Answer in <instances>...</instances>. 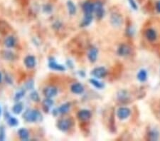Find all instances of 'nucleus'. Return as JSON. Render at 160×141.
Returning a JSON list of instances; mask_svg holds the SVG:
<instances>
[{"instance_id": "c756f323", "label": "nucleus", "mask_w": 160, "mask_h": 141, "mask_svg": "<svg viewBox=\"0 0 160 141\" xmlns=\"http://www.w3.org/2000/svg\"><path fill=\"white\" fill-rule=\"evenodd\" d=\"M24 94H25V90H24V89L20 90V91H18V92L16 93L15 96H14V100L16 101H19L21 98H23V97L24 96Z\"/></svg>"}, {"instance_id": "c9c22d12", "label": "nucleus", "mask_w": 160, "mask_h": 141, "mask_svg": "<svg viewBox=\"0 0 160 141\" xmlns=\"http://www.w3.org/2000/svg\"><path fill=\"white\" fill-rule=\"evenodd\" d=\"M156 10L160 13V0L156 3Z\"/></svg>"}, {"instance_id": "5701e85b", "label": "nucleus", "mask_w": 160, "mask_h": 141, "mask_svg": "<svg viewBox=\"0 0 160 141\" xmlns=\"http://www.w3.org/2000/svg\"><path fill=\"white\" fill-rule=\"evenodd\" d=\"M137 79L140 82H145L147 80V72L145 69H141L137 73Z\"/></svg>"}, {"instance_id": "6e6552de", "label": "nucleus", "mask_w": 160, "mask_h": 141, "mask_svg": "<svg viewBox=\"0 0 160 141\" xmlns=\"http://www.w3.org/2000/svg\"><path fill=\"white\" fill-rule=\"evenodd\" d=\"M82 9L83 11H84L85 15L92 14V12H94V4L90 1L85 2L82 5Z\"/></svg>"}, {"instance_id": "0eeeda50", "label": "nucleus", "mask_w": 160, "mask_h": 141, "mask_svg": "<svg viewBox=\"0 0 160 141\" xmlns=\"http://www.w3.org/2000/svg\"><path fill=\"white\" fill-rule=\"evenodd\" d=\"M131 110L129 109L128 108H120L117 110V115L120 120H125L127 119L129 115H130Z\"/></svg>"}, {"instance_id": "7ed1b4c3", "label": "nucleus", "mask_w": 160, "mask_h": 141, "mask_svg": "<svg viewBox=\"0 0 160 141\" xmlns=\"http://www.w3.org/2000/svg\"><path fill=\"white\" fill-rule=\"evenodd\" d=\"M94 12L96 14V17L98 19H101L105 15V10L103 8V3L98 1L94 3Z\"/></svg>"}, {"instance_id": "4be33fe9", "label": "nucleus", "mask_w": 160, "mask_h": 141, "mask_svg": "<svg viewBox=\"0 0 160 141\" xmlns=\"http://www.w3.org/2000/svg\"><path fill=\"white\" fill-rule=\"evenodd\" d=\"M18 137L22 140H27L29 139V132L26 128H20L18 131Z\"/></svg>"}, {"instance_id": "bb28decb", "label": "nucleus", "mask_w": 160, "mask_h": 141, "mask_svg": "<svg viewBox=\"0 0 160 141\" xmlns=\"http://www.w3.org/2000/svg\"><path fill=\"white\" fill-rule=\"evenodd\" d=\"M23 110V104L22 103H17L12 108V111L14 114H20Z\"/></svg>"}, {"instance_id": "f257e3e1", "label": "nucleus", "mask_w": 160, "mask_h": 141, "mask_svg": "<svg viewBox=\"0 0 160 141\" xmlns=\"http://www.w3.org/2000/svg\"><path fill=\"white\" fill-rule=\"evenodd\" d=\"M23 118L28 122H39L42 121L43 116L38 110L28 109L23 114Z\"/></svg>"}, {"instance_id": "a211bd4d", "label": "nucleus", "mask_w": 160, "mask_h": 141, "mask_svg": "<svg viewBox=\"0 0 160 141\" xmlns=\"http://www.w3.org/2000/svg\"><path fill=\"white\" fill-rule=\"evenodd\" d=\"M92 14H88V15H85L84 18L83 19L82 22H81L80 26L82 27H88V25L90 24V23L92 21Z\"/></svg>"}, {"instance_id": "a878e982", "label": "nucleus", "mask_w": 160, "mask_h": 141, "mask_svg": "<svg viewBox=\"0 0 160 141\" xmlns=\"http://www.w3.org/2000/svg\"><path fill=\"white\" fill-rule=\"evenodd\" d=\"M148 136H149L150 140H157L159 139V133L156 129H153V130L150 131Z\"/></svg>"}, {"instance_id": "ddd939ff", "label": "nucleus", "mask_w": 160, "mask_h": 141, "mask_svg": "<svg viewBox=\"0 0 160 141\" xmlns=\"http://www.w3.org/2000/svg\"><path fill=\"white\" fill-rule=\"evenodd\" d=\"M24 64L28 68H33L36 66V59L33 56H27L24 59Z\"/></svg>"}, {"instance_id": "cd10ccee", "label": "nucleus", "mask_w": 160, "mask_h": 141, "mask_svg": "<svg viewBox=\"0 0 160 141\" xmlns=\"http://www.w3.org/2000/svg\"><path fill=\"white\" fill-rule=\"evenodd\" d=\"M89 81L90 84H91L93 86H95L96 88V89H102L104 88V84L103 83L100 82L99 81L96 80V79H94V78H91V79L89 80Z\"/></svg>"}, {"instance_id": "412c9836", "label": "nucleus", "mask_w": 160, "mask_h": 141, "mask_svg": "<svg viewBox=\"0 0 160 141\" xmlns=\"http://www.w3.org/2000/svg\"><path fill=\"white\" fill-rule=\"evenodd\" d=\"M4 45L7 48H13L16 45V39L12 36H9L4 40Z\"/></svg>"}, {"instance_id": "2eb2a0df", "label": "nucleus", "mask_w": 160, "mask_h": 141, "mask_svg": "<svg viewBox=\"0 0 160 141\" xmlns=\"http://www.w3.org/2000/svg\"><path fill=\"white\" fill-rule=\"evenodd\" d=\"M48 67H49L51 69H53V70H55V71H64L65 70H66V67L61 65V64H57L56 62H55L54 61H49V64H48Z\"/></svg>"}, {"instance_id": "4468645a", "label": "nucleus", "mask_w": 160, "mask_h": 141, "mask_svg": "<svg viewBox=\"0 0 160 141\" xmlns=\"http://www.w3.org/2000/svg\"><path fill=\"white\" fill-rule=\"evenodd\" d=\"M71 91L75 94H81L84 92V87L79 83H76L71 85Z\"/></svg>"}, {"instance_id": "dca6fc26", "label": "nucleus", "mask_w": 160, "mask_h": 141, "mask_svg": "<svg viewBox=\"0 0 160 141\" xmlns=\"http://www.w3.org/2000/svg\"><path fill=\"white\" fill-rule=\"evenodd\" d=\"M53 103H53V101L51 98H46L42 101V106L43 110H44L46 112H48V110L51 109V108L53 106Z\"/></svg>"}, {"instance_id": "72a5a7b5", "label": "nucleus", "mask_w": 160, "mask_h": 141, "mask_svg": "<svg viewBox=\"0 0 160 141\" xmlns=\"http://www.w3.org/2000/svg\"><path fill=\"white\" fill-rule=\"evenodd\" d=\"M128 2L132 9H133L134 10H137L138 6H137V4L136 3L135 0H128Z\"/></svg>"}, {"instance_id": "f03ea898", "label": "nucleus", "mask_w": 160, "mask_h": 141, "mask_svg": "<svg viewBox=\"0 0 160 141\" xmlns=\"http://www.w3.org/2000/svg\"><path fill=\"white\" fill-rule=\"evenodd\" d=\"M73 122L70 119H60L57 122V127L60 131L63 132H66L71 128Z\"/></svg>"}, {"instance_id": "423d86ee", "label": "nucleus", "mask_w": 160, "mask_h": 141, "mask_svg": "<svg viewBox=\"0 0 160 141\" xmlns=\"http://www.w3.org/2000/svg\"><path fill=\"white\" fill-rule=\"evenodd\" d=\"M58 93V89L56 87L53 85H49V86L46 87L43 89V94L46 98H51L55 96Z\"/></svg>"}, {"instance_id": "39448f33", "label": "nucleus", "mask_w": 160, "mask_h": 141, "mask_svg": "<svg viewBox=\"0 0 160 141\" xmlns=\"http://www.w3.org/2000/svg\"><path fill=\"white\" fill-rule=\"evenodd\" d=\"M108 71H107L105 67H98V68H94L92 71L91 74L94 76V77L98 78H102L105 77Z\"/></svg>"}, {"instance_id": "c85d7f7f", "label": "nucleus", "mask_w": 160, "mask_h": 141, "mask_svg": "<svg viewBox=\"0 0 160 141\" xmlns=\"http://www.w3.org/2000/svg\"><path fill=\"white\" fill-rule=\"evenodd\" d=\"M127 96H128V95H127V91H120L119 93L117 94L118 99H119L120 101H123L127 100Z\"/></svg>"}, {"instance_id": "1a4fd4ad", "label": "nucleus", "mask_w": 160, "mask_h": 141, "mask_svg": "<svg viewBox=\"0 0 160 141\" xmlns=\"http://www.w3.org/2000/svg\"><path fill=\"white\" fill-rule=\"evenodd\" d=\"M90 117H91V112L88 110L83 109L78 113V118L80 121H87L90 118Z\"/></svg>"}, {"instance_id": "20e7f679", "label": "nucleus", "mask_w": 160, "mask_h": 141, "mask_svg": "<svg viewBox=\"0 0 160 141\" xmlns=\"http://www.w3.org/2000/svg\"><path fill=\"white\" fill-rule=\"evenodd\" d=\"M122 22H123V19H122V16L120 15V14L113 13L112 15H111L110 22L113 26H114L115 27L121 26L122 24Z\"/></svg>"}, {"instance_id": "9b49d317", "label": "nucleus", "mask_w": 160, "mask_h": 141, "mask_svg": "<svg viewBox=\"0 0 160 141\" xmlns=\"http://www.w3.org/2000/svg\"><path fill=\"white\" fill-rule=\"evenodd\" d=\"M130 53V48L126 44H121L117 48V54L120 56H127Z\"/></svg>"}, {"instance_id": "b1692460", "label": "nucleus", "mask_w": 160, "mask_h": 141, "mask_svg": "<svg viewBox=\"0 0 160 141\" xmlns=\"http://www.w3.org/2000/svg\"><path fill=\"white\" fill-rule=\"evenodd\" d=\"M67 8H68V13L70 14L71 15H76V6L74 3L71 0H69V1L67 2Z\"/></svg>"}, {"instance_id": "f3484780", "label": "nucleus", "mask_w": 160, "mask_h": 141, "mask_svg": "<svg viewBox=\"0 0 160 141\" xmlns=\"http://www.w3.org/2000/svg\"><path fill=\"white\" fill-rule=\"evenodd\" d=\"M145 36L150 41H154L157 39V32L154 29H149L145 32Z\"/></svg>"}, {"instance_id": "7c9ffc66", "label": "nucleus", "mask_w": 160, "mask_h": 141, "mask_svg": "<svg viewBox=\"0 0 160 141\" xmlns=\"http://www.w3.org/2000/svg\"><path fill=\"white\" fill-rule=\"evenodd\" d=\"M30 98H31L32 101H36V102H38L40 100V97H39L38 92L36 91L31 92V94H30Z\"/></svg>"}, {"instance_id": "aec40b11", "label": "nucleus", "mask_w": 160, "mask_h": 141, "mask_svg": "<svg viewBox=\"0 0 160 141\" xmlns=\"http://www.w3.org/2000/svg\"><path fill=\"white\" fill-rule=\"evenodd\" d=\"M70 108H71V103H66L64 104H62V105L58 108V110H59V113L60 114L65 115L68 113L69 110H70Z\"/></svg>"}, {"instance_id": "2f4dec72", "label": "nucleus", "mask_w": 160, "mask_h": 141, "mask_svg": "<svg viewBox=\"0 0 160 141\" xmlns=\"http://www.w3.org/2000/svg\"><path fill=\"white\" fill-rule=\"evenodd\" d=\"M52 10H53L52 6L49 4H45L43 7V11H44L45 13H51L52 11Z\"/></svg>"}, {"instance_id": "9d476101", "label": "nucleus", "mask_w": 160, "mask_h": 141, "mask_svg": "<svg viewBox=\"0 0 160 141\" xmlns=\"http://www.w3.org/2000/svg\"><path fill=\"white\" fill-rule=\"evenodd\" d=\"M98 51L96 47H92L89 50L88 53V58L89 61L91 63H94L96 61L97 58H98Z\"/></svg>"}, {"instance_id": "6ab92c4d", "label": "nucleus", "mask_w": 160, "mask_h": 141, "mask_svg": "<svg viewBox=\"0 0 160 141\" xmlns=\"http://www.w3.org/2000/svg\"><path fill=\"white\" fill-rule=\"evenodd\" d=\"M11 30L9 25L3 20H0V33L7 34Z\"/></svg>"}, {"instance_id": "f704fd0d", "label": "nucleus", "mask_w": 160, "mask_h": 141, "mask_svg": "<svg viewBox=\"0 0 160 141\" xmlns=\"http://www.w3.org/2000/svg\"><path fill=\"white\" fill-rule=\"evenodd\" d=\"M25 86L27 89H31L34 88V81L33 80H30L28 81L27 83H26L25 84Z\"/></svg>"}, {"instance_id": "393cba45", "label": "nucleus", "mask_w": 160, "mask_h": 141, "mask_svg": "<svg viewBox=\"0 0 160 141\" xmlns=\"http://www.w3.org/2000/svg\"><path fill=\"white\" fill-rule=\"evenodd\" d=\"M7 115L8 116L6 117V120H7V123L9 126L11 127H14L16 126H17L18 123L17 119L14 117H11V115H9V113H7Z\"/></svg>"}, {"instance_id": "f8f14e48", "label": "nucleus", "mask_w": 160, "mask_h": 141, "mask_svg": "<svg viewBox=\"0 0 160 141\" xmlns=\"http://www.w3.org/2000/svg\"><path fill=\"white\" fill-rule=\"evenodd\" d=\"M0 56H1L4 59L8 60V61H14L16 59L15 54L13 52H10V51L4 50L0 52Z\"/></svg>"}, {"instance_id": "473e14b6", "label": "nucleus", "mask_w": 160, "mask_h": 141, "mask_svg": "<svg viewBox=\"0 0 160 141\" xmlns=\"http://www.w3.org/2000/svg\"><path fill=\"white\" fill-rule=\"evenodd\" d=\"M5 139V128L4 126H0V140Z\"/></svg>"}, {"instance_id": "e433bc0d", "label": "nucleus", "mask_w": 160, "mask_h": 141, "mask_svg": "<svg viewBox=\"0 0 160 141\" xmlns=\"http://www.w3.org/2000/svg\"><path fill=\"white\" fill-rule=\"evenodd\" d=\"M2 80V73H0V83H1Z\"/></svg>"}, {"instance_id": "4c0bfd02", "label": "nucleus", "mask_w": 160, "mask_h": 141, "mask_svg": "<svg viewBox=\"0 0 160 141\" xmlns=\"http://www.w3.org/2000/svg\"><path fill=\"white\" fill-rule=\"evenodd\" d=\"M2 110L1 107H0V116H1V115H2Z\"/></svg>"}]
</instances>
